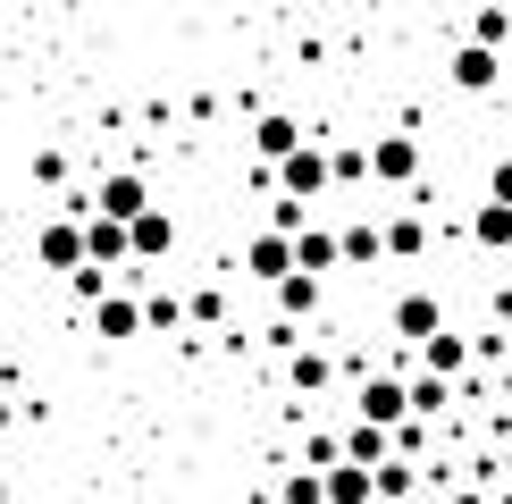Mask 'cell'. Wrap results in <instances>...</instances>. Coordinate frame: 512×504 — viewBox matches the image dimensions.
I'll return each mask as SVG.
<instances>
[{"instance_id":"12","label":"cell","mask_w":512,"mask_h":504,"mask_svg":"<svg viewBox=\"0 0 512 504\" xmlns=\"http://www.w3.org/2000/svg\"><path fill=\"white\" fill-rule=\"evenodd\" d=\"M135 328H143L135 294H101V303H93V336H135Z\"/></svg>"},{"instance_id":"3","label":"cell","mask_w":512,"mask_h":504,"mask_svg":"<svg viewBox=\"0 0 512 504\" xmlns=\"http://www.w3.org/2000/svg\"><path fill=\"white\" fill-rule=\"evenodd\" d=\"M303 118H286V110H261V118H252V152H261V160H277V168H286L294 152H303Z\"/></svg>"},{"instance_id":"7","label":"cell","mask_w":512,"mask_h":504,"mask_svg":"<svg viewBox=\"0 0 512 504\" xmlns=\"http://www.w3.org/2000/svg\"><path fill=\"white\" fill-rule=\"evenodd\" d=\"M244 269H252V278H269V286H286V278H294V236L261 227V236L244 244Z\"/></svg>"},{"instance_id":"6","label":"cell","mask_w":512,"mask_h":504,"mask_svg":"<svg viewBox=\"0 0 512 504\" xmlns=\"http://www.w3.org/2000/svg\"><path fill=\"white\" fill-rule=\"evenodd\" d=\"M370 177H378V185H412V177H420V143H412V135H378V143H370Z\"/></svg>"},{"instance_id":"18","label":"cell","mask_w":512,"mask_h":504,"mask_svg":"<svg viewBox=\"0 0 512 504\" xmlns=\"http://www.w3.org/2000/svg\"><path fill=\"white\" fill-rule=\"evenodd\" d=\"M336 244H345V261H353V269H370L378 252H387V227H345Z\"/></svg>"},{"instance_id":"21","label":"cell","mask_w":512,"mask_h":504,"mask_svg":"<svg viewBox=\"0 0 512 504\" xmlns=\"http://www.w3.org/2000/svg\"><path fill=\"white\" fill-rule=\"evenodd\" d=\"M286 504H328V479H319V471H311V462H303V471H294V479H286Z\"/></svg>"},{"instance_id":"19","label":"cell","mask_w":512,"mask_h":504,"mask_svg":"<svg viewBox=\"0 0 512 504\" xmlns=\"http://www.w3.org/2000/svg\"><path fill=\"white\" fill-rule=\"evenodd\" d=\"M420 353H429V378H445V370H462V362H471V345H462L454 328H445V336H429Z\"/></svg>"},{"instance_id":"4","label":"cell","mask_w":512,"mask_h":504,"mask_svg":"<svg viewBox=\"0 0 512 504\" xmlns=\"http://www.w3.org/2000/svg\"><path fill=\"white\" fill-rule=\"evenodd\" d=\"M42 269H93L84 261V219H68V210H59V219H42Z\"/></svg>"},{"instance_id":"25","label":"cell","mask_w":512,"mask_h":504,"mask_svg":"<svg viewBox=\"0 0 512 504\" xmlns=\"http://www.w3.org/2000/svg\"><path fill=\"white\" fill-rule=\"evenodd\" d=\"M487 202H504V210H512V152H504L496 168H487Z\"/></svg>"},{"instance_id":"22","label":"cell","mask_w":512,"mask_h":504,"mask_svg":"<svg viewBox=\"0 0 512 504\" xmlns=\"http://www.w3.org/2000/svg\"><path fill=\"white\" fill-rule=\"evenodd\" d=\"M378 496H387V504H412V462H387V471H378Z\"/></svg>"},{"instance_id":"17","label":"cell","mask_w":512,"mask_h":504,"mask_svg":"<svg viewBox=\"0 0 512 504\" xmlns=\"http://www.w3.org/2000/svg\"><path fill=\"white\" fill-rule=\"evenodd\" d=\"M286 378H294V387H328V353H319V345H294V353H286Z\"/></svg>"},{"instance_id":"2","label":"cell","mask_w":512,"mask_h":504,"mask_svg":"<svg viewBox=\"0 0 512 504\" xmlns=\"http://www.w3.org/2000/svg\"><path fill=\"white\" fill-rule=\"evenodd\" d=\"M353 412L370 420V429H403V412H412V395H403V378H395V370H378V378H361Z\"/></svg>"},{"instance_id":"15","label":"cell","mask_w":512,"mask_h":504,"mask_svg":"<svg viewBox=\"0 0 512 504\" xmlns=\"http://www.w3.org/2000/svg\"><path fill=\"white\" fill-rule=\"evenodd\" d=\"M471 236H479L487 252H512V210H504V202H479V210H471Z\"/></svg>"},{"instance_id":"13","label":"cell","mask_w":512,"mask_h":504,"mask_svg":"<svg viewBox=\"0 0 512 504\" xmlns=\"http://www.w3.org/2000/svg\"><path fill=\"white\" fill-rule=\"evenodd\" d=\"M387 252L395 261H420V252H429V219H420V210H395L387 219Z\"/></svg>"},{"instance_id":"9","label":"cell","mask_w":512,"mask_h":504,"mask_svg":"<svg viewBox=\"0 0 512 504\" xmlns=\"http://www.w3.org/2000/svg\"><path fill=\"white\" fill-rule=\"evenodd\" d=\"M168 244H177V219H168V210H143V219L126 227V261H160Z\"/></svg>"},{"instance_id":"26","label":"cell","mask_w":512,"mask_h":504,"mask_svg":"<svg viewBox=\"0 0 512 504\" xmlns=\"http://www.w3.org/2000/svg\"><path fill=\"white\" fill-rule=\"evenodd\" d=\"M504 479H512V454H504Z\"/></svg>"},{"instance_id":"5","label":"cell","mask_w":512,"mask_h":504,"mask_svg":"<svg viewBox=\"0 0 512 504\" xmlns=\"http://www.w3.org/2000/svg\"><path fill=\"white\" fill-rule=\"evenodd\" d=\"M277 185H286V202H303V210H311V194L328 185V143H303V152L277 168Z\"/></svg>"},{"instance_id":"11","label":"cell","mask_w":512,"mask_h":504,"mask_svg":"<svg viewBox=\"0 0 512 504\" xmlns=\"http://www.w3.org/2000/svg\"><path fill=\"white\" fill-rule=\"evenodd\" d=\"M336 261H345V244H336L328 227H303V236H294V269H303V278H328Z\"/></svg>"},{"instance_id":"24","label":"cell","mask_w":512,"mask_h":504,"mask_svg":"<svg viewBox=\"0 0 512 504\" xmlns=\"http://www.w3.org/2000/svg\"><path fill=\"white\" fill-rule=\"evenodd\" d=\"M403 395H412V412H445V378H412Z\"/></svg>"},{"instance_id":"16","label":"cell","mask_w":512,"mask_h":504,"mask_svg":"<svg viewBox=\"0 0 512 504\" xmlns=\"http://www.w3.org/2000/svg\"><path fill=\"white\" fill-rule=\"evenodd\" d=\"M277 311H286V328L303 320V311H319V278H303V269H294V278L277 286Z\"/></svg>"},{"instance_id":"14","label":"cell","mask_w":512,"mask_h":504,"mask_svg":"<svg viewBox=\"0 0 512 504\" xmlns=\"http://www.w3.org/2000/svg\"><path fill=\"white\" fill-rule=\"evenodd\" d=\"M370 496H378V471H353V462L328 471V504H370Z\"/></svg>"},{"instance_id":"23","label":"cell","mask_w":512,"mask_h":504,"mask_svg":"<svg viewBox=\"0 0 512 504\" xmlns=\"http://www.w3.org/2000/svg\"><path fill=\"white\" fill-rule=\"evenodd\" d=\"M177 320H185L177 294H152V303H143V328H177Z\"/></svg>"},{"instance_id":"20","label":"cell","mask_w":512,"mask_h":504,"mask_svg":"<svg viewBox=\"0 0 512 504\" xmlns=\"http://www.w3.org/2000/svg\"><path fill=\"white\" fill-rule=\"evenodd\" d=\"M504 34H512V9H479V17H471V42H479V51H496Z\"/></svg>"},{"instance_id":"1","label":"cell","mask_w":512,"mask_h":504,"mask_svg":"<svg viewBox=\"0 0 512 504\" xmlns=\"http://www.w3.org/2000/svg\"><path fill=\"white\" fill-rule=\"evenodd\" d=\"M143 210H152V185H143V168H110V177L93 185V219H118V227H135Z\"/></svg>"},{"instance_id":"8","label":"cell","mask_w":512,"mask_h":504,"mask_svg":"<svg viewBox=\"0 0 512 504\" xmlns=\"http://www.w3.org/2000/svg\"><path fill=\"white\" fill-rule=\"evenodd\" d=\"M395 336H420V345H429V336H445V303H437L429 286H412V294L395 303Z\"/></svg>"},{"instance_id":"10","label":"cell","mask_w":512,"mask_h":504,"mask_svg":"<svg viewBox=\"0 0 512 504\" xmlns=\"http://www.w3.org/2000/svg\"><path fill=\"white\" fill-rule=\"evenodd\" d=\"M454 84H462V93H496V84H504V59L479 51V42H462V51H454Z\"/></svg>"}]
</instances>
